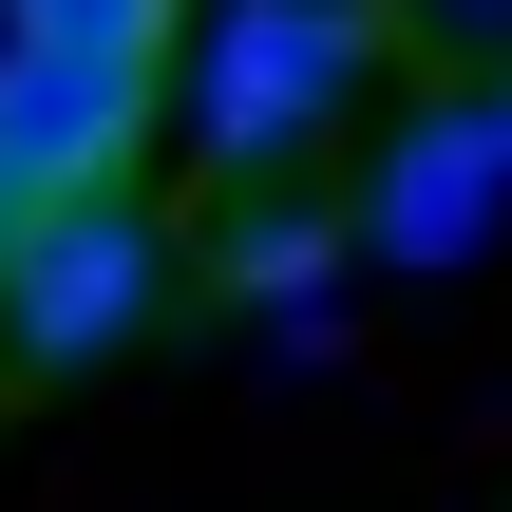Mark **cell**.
Listing matches in <instances>:
<instances>
[{"mask_svg":"<svg viewBox=\"0 0 512 512\" xmlns=\"http://www.w3.org/2000/svg\"><path fill=\"white\" fill-rule=\"evenodd\" d=\"M380 19L399 0H209L171 95H190V171L209 190H304V152L361 114L380 76Z\"/></svg>","mask_w":512,"mask_h":512,"instance_id":"cell-1","label":"cell"},{"mask_svg":"<svg viewBox=\"0 0 512 512\" xmlns=\"http://www.w3.org/2000/svg\"><path fill=\"white\" fill-rule=\"evenodd\" d=\"M342 266H361V228H342L323 190H228V228H209V285H228L247 323H285V342L323 323V285H342Z\"/></svg>","mask_w":512,"mask_h":512,"instance_id":"cell-5","label":"cell"},{"mask_svg":"<svg viewBox=\"0 0 512 512\" xmlns=\"http://www.w3.org/2000/svg\"><path fill=\"white\" fill-rule=\"evenodd\" d=\"M437 38H475V57H512V0H418Z\"/></svg>","mask_w":512,"mask_h":512,"instance_id":"cell-6","label":"cell"},{"mask_svg":"<svg viewBox=\"0 0 512 512\" xmlns=\"http://www.w3.org/2000/svg\"><path fill=\"white\" fill-rule=\"evenodd\" d=\"M494 209H512L494 114H475V95H437V114H399V133H380V171H361V209H342V228H361L380 266H475V247H494Z\"/></svg>","mask_w":512,"mask_h":512,"instance_id":"cell-4","label":"cell"},{"mask_svg":"<svg viewBox=\"0 0 512 512\" xmlns=\"http://www.w3.org/2000/svg\"><path fill=\"white\" fill-rule=\"evenodd\" d=\"M475 114H494V152H512V76H494V95H475Z\"/></svg>","mask_w":512,"mask_h":512,"instance_id":"cell-7","label":"cell"},{"mask_svg":"<svg viewBox=\"0 0 512 512\" xmlns=\"http://www.w3.org/2000/svg\"><path fill=\"white\" fill-rule=\"evenodd\" d=\"M152 304H171V228H152V190H57V209L0 247V361H19V380L114 361Z\"/></svg>","mask_w":512,"mask_h":512,"instance_id":"cell-3","label":"cell"},{"mask_svg":"<svg viewBox=\"0 0 512 512\" xmlns=\"http://www.w3.org/2000/svg\"><path fill=\"white\" fill-rule=\"evenodd\" d=\"M152 95H171V0H0V171H19V209L133 190Z\"/></svg>","mask_w":512,"mask_h":512,"instance_id":"cell-2","label":"cell"}]
</instances>
